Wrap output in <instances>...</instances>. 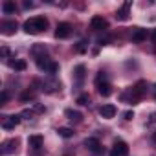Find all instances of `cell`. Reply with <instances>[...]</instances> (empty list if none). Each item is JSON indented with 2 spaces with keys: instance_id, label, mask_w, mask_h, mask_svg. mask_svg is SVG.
Returning <instances> with one entry per match:
<instances>
[{
  "instance_id": "1",
  "label": "cell",
  "mask_w": 156,
  "mask_h": 156,
  "mask_svg": "<svg viewBox=\"0 0 156 156\" xmlns=\"http://www.w3.org/2000/svg\"><path fill=\"white\" fill-rule=\"evenodd\" d=\"M24 31L28 35H39L48 28V19L46 17H31L30 20L24 22Z\"/></svg>"
},
{
  "instance_id": "2",
  "label": "cell",
  "mask_w": 156,
  "mask_h": 156,
  "mask_svg": "<svg viewBox=\"0 0 156 156\" xmlns=\"http://www.w3.org/2000/svg\"><path fill=\"white\" fill-rule=\"evenodd\" d=\"M145 81H138L132 88H129V92L127 94H123V101H127V103H138L141 98H143V94H145Z\"/></svg>"
},
{
  "instance_id": "3",
  "label": "cell",
  "mask_w": 156,
  "mask_h": 156,
  "mask_svg": "<svg viewBox=\"0 0 156 156\" xmlns=\"http://www.w3.org/2000/svg\"><path fill=\"white\" fill-rule=\"evenodd\" d=\"M96 88H98V92H99L103 98H108V96L112 94V87H110V83L107 81V75H105L103 72H99L98 77H96Z\"/></svg>"
},
{
  "instance_id": "4",
  "label": "cell",
  "mask_w": 156,
  "mask_h": 156,
  "mask_svg": "<svg viewBox=\"0 0 156 156\" xmlns=\"http://www.w3.org/2000/svg\"><path fill=\"white\" fill-rule=\"evenodd\" d=\"M35 62H37V66H39L41 70H44V72H48V73H55V72L59 70V64H57L55 61H51L48 55L35 59Z\"/></svg>"
},
{
  "instance_id": "5",
  "label": "cell",
  "mask_w": 156,
  "mask_h": 156,
  "mask_svg": "<svg viewBox=\"0 0 156 156\" xmlns=\"http://www.w3.org/2000/svg\"><path fill=\"white\" fill-rule=\"evenodd\" d=\"M127 154H129V145L121 140L114 141V145L110 149V156H127Z\"/></svg>"
},
{
  "instance_id": "6",
  "label": "cell",
  "mask_w": 156,
  "mask_h": 156,
  "mask_svg": "<svg viewBox=\"0 0 156 156\" xmlns=\"http://www.w3.org/2000/svg\"><path fill=\"white\" fill-rule=\"evenodd\" d=\"M20 114H11V116H6L4 119H2V129H6V130H11V129H15L19 123H20Z\"/></svg>"
},
{
  "instance_id": "7",
  "label": "cell",
  "mask_w": 156,
  "mask_h": 156,
  "mask_svg": "<svg viewBox=\"0 0 156 156\" xmlns=\"http://www.w3.org/2000/svg\"><path fill=\"white\" fill-rule=\"evenodd\" d=\"M90 28H92L94 31H101V30H107V28H108V22H107L105 17L96 15V17H92V20H90Z\"/></svg>"
},
{
  "instance_id": "8",
  "label": "cell",
  "mask_w": 156,
  "mask_h": 156,
  "mask_svg": "<svg viewBox=\"0 0 156 156\" xmlns=\"http://www.w3.org/2000/svg\"><path fill=\"white\" fill-rule=\"evenodd\" d=\"M70 33H72V26H70L68 22L57 24V28H55V37H57V39H68Z\"/></svg>"
},
{
  "instance_id": "9",
  "label": "cell",
  "mask_w": 156,
  "mask_h": 156,
  "mask_svg": "<svg viewBox=\"0 0 156 156\" xmlns=\"http://www.w3.org/2000/svg\"><path fill=\"white\" fill-rule=\"evenodd\" d=\"M116 112H118V108H116L114 105H103V107L99 108V116L105 118V119H112V118L116 116Z\"/></svg>"
},
{
  "instance_id": "10",
  "label": "cell",
  "mask_w": 156,
  "mask_h": 156,
  "mask_svg": "<svg viewBox=\"0 0 156 156\" xmlns=\"http://www.w3.org/2000/svg\"><path fill=\"white\" fill-rule=\"evenodd\" d=\"M85 145L92 151V152H96V154H99V152H103V149H101V143H99V140L98 138H87L85 140Z\"/></svg>"
},
{
  "instance_id": "11",
  "label": "cell",
  "mask_w": 156,
  "mask_h": 156,
  "mask_svg": "<svg viewBox=\"0 0 156 156\" xmlns=\"http://www.w3.org/2000/svg\"><path fill=\"white\" fill-rule=\"evenodd\" d=\"M130 6H132V2H125V4L121 6V9H118L116 19H118V20H127V19H129V9H130Z\"/></svg>"
},
{
  "instance_id": "12",
  "label": "cell",
  "mask_w": 156,
  "mask_h": 156,
  "mask_svg": "<svg viewBox=\"0 0 156 156\" xmlns=\"http://www.w3.org/2000/svg\"><path fill=\"white\" fill-rule=\"evenodd\" d=\"M17 31V22L15 20H6L2 22V33L4 35H13Z\"/></svg>"
},
{
  "instance_id": "13",
  "label": "cell",
  "mask_w": 156,
  "mask_h": 156,
  "mask_svg": "<svg viewBox=\"0 0 156 156\" xmlns=\"http://www.w3.org/2000/svg\"><path fill=\"white\" fill-rule=\"evenodd\" d=\"M42 141H44V138H42L41 134H33V136L28 138V145H30L31 149H41V147H42Z\"/></svg>"
},
{
  "instance_id": "14",
  "label": "cell",
  "mask_w": 156,
  "mask_h": 156,
  "mask_svg": "<svg viewBox=\"0 0 156 156\" xmlns=\"http://www.w3.org/2000/svg\"><path fill=\"white\" fill-rule=\"evenodd\" d=\"M147 39V30H143V28H134V31H132V41L134 42H143Z\"/></svg>"
},
{
  "instance_id": "15",
  "label": "cell",
  "mask_w": 156,
  "mask_h": 156,
  "mask_svg": "<svg viewBox=\"0 0 156 156\" xmlns=\"http://www.w3.org/2000/svg\"><path fill=\"white\" fill-rule=\"evenodd\" d=\"M64 116H66L70 121H75V123H81V121H83V116H81V112L72 110V108H68V110L64 112Z\"/></svg>"
},
{
  "instance_id": "16",
  "label": "cell",
  "mask_w": 156,
  "mask_h": 156,
  "mask_svg": "<svg viewBox=\"0 0 156 156\" xmlns=\"http://www.w3.org/2000/svg\"><path fill=\"white\" fill-rule=\"evenodd\" d=\"M85 72H87L85 64H77V66H75V70H73V77H75V81H77V83H81V81L85 79Z\"/></svg>"
},
{
  "instance_id": "17",
  "label": "cell",
  "mask_w": 156,
  "mask_h": 156,
  "mask_svg": "<svg viewBox=\"0 0 156 156\" xmlns=\"http://www.w3.org/2000/svg\"><path fill=\"white\" fill-rule=\"evenodd\" d=\"M15 149H17V140H8L2 145V152L4 154H11V152H15Z\"/></svg>"
},
{
  "instance_id": "18",
  "label": "cell",
  "mask_w": 156,
  "mask_h": 156,
  "mask_svg": "<svg viewBox=\"0 0 156 156\" xmlns=\"http://www.w3.org/2000/svg\"><path fill=\"white\" fill-rule=\"evenodd\" d=\"M15 2H11V0H6V2L2 4V11L6 13V15H13L15 13Z\"/></svg>"
},
{
  "instance_id": "19",
  "label": "cell",
  "mask_w": 156,
  "mask_h": 156,
  "mask_svg": "<svg viewBox=\"0 0 156 156\" xmlns=\"http://www.w3.org/2000/svg\"><path fill=\"white\" fill-rule=\"evenodd\" d=\"M31 53H33V57H35V59L44 57V55H46V48H44V46H41V44H37V46H33V48H31Z\"/></svg>"
},
{
  "instance_id": "20",
  "label": "cell",
  "mask_w": 156,
  "mask_h": 156,
  "mask_svg": "<svg viewBox=\"0 0 156 156\" xmlns=\"http://www.w3.org/2000/svg\"><path fill=\"white\" fill-rule=\"evenodd\" d=\"M75 101H77V105H83V107L85 105H90V96L88 94H79Z\"/></svg>"
},
{
  "instance_id": "21",
  "label": "cell",
  "mask_w": 156,
  "mask_h": 156,
  "mask_svg": "<svg viewBox=\"0 0 156 156\" xmlns=\"http://www.w3.org/2000/svg\"><path fill=\"white\" fill-rule=\"evenodd\" d=\"M57 132H59V136H61V138H72V136H73V130H72V129H68V127H61Z\"/></svg>"
},
{
  "instance_id": "22",
  "label": "cell",
  "mask_w": 156,
  "mask_h": 156,
  "mask_svg": "<svg viewBox=\"0 0 156 156\" xmlns=\"http://www.w3.org/2000/svg\"><path fill=\"white\" fill-rule=\"evenodd\" d=\"M11 66H13L15 70H20V72H22V70H26V66H28V64H26V61H22V59H19V61H15V62H11Z\"/></svg>"
},
{
  "instance_id": "23",
  "label": "cell",
  "mask_w": 156,
  "mask_h": 156,
  "mask_svg": "<svg viewBox=\"0 0 156 156\" xmlns=\"http://www.w3.org/2000/svg\"><path fill=\"white\" fill-rule=\"evenodd\" d=\"M0 53H2V59H8L9 57V48L8 46H2V48H0Z\"/></svg>"
},
{
  "instance_id": "24",
  "label": "cell",
  "mask_w": 156,
  "mask_h": 156,
  "mask_svg": "<svg viewBox=\"0 0 156 156\" xmlns=\"http://www.w3.org/2000/svg\"><path fill=\"white\" fill-rule=\"evenodd\" d=\"M33 98H35V94H33V92H26V94H22V96H20V99H22V101H28V99H33Z\"/></svg>"
},
{
  "instance_id": "25",
  "label": "cell",
  "mask_w": 156,
  "mask_h": 156,
  "mask_svg": "<svg viewBox=\"0 0 156 156\" xmlns=\"http://www.w3.org/2000/svg\"><path fill=\"white\" fill-rule=\"evenodd\" d=\"M31 116H33V112H31V110H24V112L20 114V118H24V119H30Z\"/></svg>"
},
{
  "instance_id": "26",
  "label": "cell",
  "mask_w": 156,
  "mask_h": 156,
  "mask_svg": "<svg viewBox=\"0 0 156 156\" xmlns=\"http://www.w3.org/2000/svg\"><path fill=\"white\" fill-rule=\"evenodd\" d=\"M123 116H125V119H132V118H134V112H130V110H129V112H125Z\"/></svg>"
},
{
  "instance_id": "27",
  "label": "cell",
  "mask_w": 156,
  "mask_h": 156,
  "mask_svg": "<svg viewBox=\"0 0 156 156\" xmlns=\"http://www.w3.org/2000/svg\"><path fill=\"white\" fill-rule=\"evenodd\" d=\"M149 123H156V112H152V114L149 116Z\"/></svg>"
},
{
  "instance_id": "28",
  "label": "cell",
  "mask_w": 156,
  "mask_h": 156,
  "mask_svg": "<svg viewBox=\"0 0 156 156\" xmlns=\"http://www.w3.org/2000/svg\"><path fill=\"white\" fill-rule=\"evenodd\" d=\"M8 101V92H2V105Z\"/></svg>"
},
{
  "instance_id": "29",
  "label": "cell",
  "mask_w": 156,
  "mask_h": 156,
  "mask_svg": "<svg viewBox=\"0 0 156 156\" xmlns=\"http://www.w3.org/2000/svg\"><path fill=\"white\" fill-rule=\"evenodd\" d=\"M24 8H26V9H28V8H33V4H31V2H24Z\"/></svg>"
},
{
  "instance_id": "30",
  "label": "cell",
  "mask_w": 156,
  "mask_h": 156,
  "mask_svg": "<svg viewBox=\"0 0 156 156\" xmlns=\"http://www.w3.org/2000/svg\"><path fill=\"white\" fill-rule=\"evenodd\" d=\"M152 94H154V98H156V85L152 87Z\"/></svg>"
},
{
  "instance_id": "31",
  "label": "cell",
  "mask_w": 156,
  "mask_h": 156,
  "mask_svg": "<svg viewBox=\"0 0 156 156\" xmlns=\"http://www.w3.org/2000/svg\"><path fill=\"white\" fill-rule=\"evenodd\" d=\"M152 140H154V141H156V132H154V134H152Z\"/></svg>"
}]
</instances>
